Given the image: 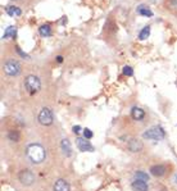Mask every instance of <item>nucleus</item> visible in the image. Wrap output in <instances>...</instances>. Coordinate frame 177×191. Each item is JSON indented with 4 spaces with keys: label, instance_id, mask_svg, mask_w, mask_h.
Masks as SVG:
<instances>
[{
    "label": "nucleus",
    "instance_id": "1",
    "mask_svg": "<svg viewBox=\"0 0 177 191\" xmlns=\"http://www.w3.org/2000/svg\"><path fill=\"white\" fill-rule=\"evenodd\" d=\"M26 154L33 164H40L42 160H45L46 151L44 146L40 145V144H30L26 149Z\"/></svg>",
    "mask_w": 177,
    "mask_h": 191
},
{
    "label": "nucleus",
    "instance_id": "2",
    "mask_svg": "<svg viewBox=\"0 0 177 191\" xmlns=\"http://www.w3.org/2000/svg\"><path fill=\"white\" fill-rule=\"evenodd\" d=\"M24 88L30 95H33V94H36V92H39L41 88L40 78H39L37 76H33V74L27 76V77L24 78Z\"/></svg>",
    "mask_w": 177,
    "mask_h": 191
},
{
    "label": "nucleus",
    "instance_id": "3",
    "mask_svg": "<svg viewBox=\"0 0 177 191\" xmlns=\"http://www.w3.org/2000/svg\"><path fill=\"white\" fill-rule=\"evenodd\" d=\"M164 136H166V132L161 126H154L142 133V137L148 140H162L164 139Z\"/></svg>",
    "mask_w": 177,
    "mask_h": 191
},
{
    "label": "nucleus",
    "instance_id": "4",
    "mask_svg": "<svg viewBox=\"0 0 177 191\" xmlns=\"http://www.w3.org/2000/svg\"><path fill=\"white\" fill-rule=\"evenodd\" d=\"M37 119H39V123L42 126H50L54 121L53 112L49 108H42L37 116Z\"/></svg>",
    "mask_w": 177,
    "mask_h": 191
},
{
    "label": "nucleus",
    "instance_id": "5",
    "mask_svg": "<svg viewBox=\"0 0 177 191\" xmlns=\"http://www.w3.org/2000/svg\"><path fill=\"white\" fill-rule=\"evenodd\" d=\"M4 72L8 74V76H17L21 72V64L14 59H10L8 60L5 64H4Z\"/></svg>",
    "mask_w": 177,
    "mask_h": 191
},
{
    "label": "nucleus",
    "instance_id": "6",
    "mask_svg": "<svg viewBox=\"0 0 177 191\" xmlns=\"http://www.w3.org/2000/svg\"><path fill=\"white\" fill-rule=\"evenodd\" d=\"M18 180L21 181V184L24 186H30L35 182V175L32 171L30 169H22L18 175Z\"/></svg>",
    "mask_w": 177,
    "mask_h": 191
},
{
    "label": "nucleus",
    "instance_id": "7",
    "mask_svg": "<svg viewBox=\"0 0 177 191\" xmlns=\"http://www.w3.org/2000/svg\"><path fill=\"white\" fill-rule=\"evenodd\" d=\"M127 147H128V150L132 151V153H140L142 150V147H144V145H142L141 140H137L135 137H132V139L128 140Z\"/></svg>",
    "mask_w": 177,
    "mask_h": 191
},
{
    "label": "nucleus",
    "instance_id": "8",
    "mask_svg": "<svg viewBox=\"0 0 177 191\" xmlns=\"http://www.w3.org/2000/svg\"><path fill=\"white\" fill-rule=\"evenodd\" d=\"M76 145H77V147L81 150V151H94V146L90 144V141L87 139H81V137H79L76 140Z\"/></svg>",
    "mask_w": 177,
    "mask_h": 191
},
{
    "label": "nucleus",
    "instance_id": "9",
    "mask_svg": "<svg viewBox=\"0 0 177 191\" xmlns=\"http://www.w3.org/2000/svg\"><path fill=\"white\" fill-rule=\"evenodd\" d=\"M53 190L54 191H71V186H70V184H68L66 180L59 178V180L55 181Z\"/></svg>",
    "mask_w": 177,
    "mask_h": 191
},
{
    "label": "nucleus",
    "instance_id": "10",
    "mask_svg": "<svg viewBox=\"0 0 177 191\" xmlns=\"http://www.w3.org/2000/svg\"><path fill=\"white\" fill-rule=\"evenodd\" d=\"M166 171L167 168L164 167L163 164H157V165H153L150 167V173L154 176V177H162L166 175Z\"/></svg>",
    "mask_w": 177,
    "mask_h": 191
},
{
    "label": "nucleus",
    "instance_id": "11",
    "mask_svg": "<svg viewBox=\"0 0 177 191\" xmlns=\"http://www.w3.org/2000/svg\"><path fill=\"white\" fill-rule=\"evenodd\" d=\"M131 117L135 121H142L144 119V117H145V112L139 107H133L131 109Z\"/></svg>",
    "mask_w": 177,
    "mask_h": 191
},
{
    "label": "nucleus",
    "instance_id": "12",
    "mask_svg": "<svg viewBox=\"0 0 177 191\" xmlns=\"http://www.w3.org/2000/svg\"><path fill=\"white\" fill-rule=\"evenodd\" d=\"M60 147H62V151H63L64 155H66V156H71V154H72V147H71L70 140L63 139L62 142H60Z\"/></svg>",
    "mask_w": 177,
    "mask_h": 191
},
{
    "label": "nucleus",
    "instance_id": "13",
    "mask_svg": "<svg viewBox=\"0 0 177 191\" xmlns=\"http://www.w3.org/2000/svg\"><path fill=\"white\" fill-rule=\"evenodd\" d=\"M132 187L136 191H148V184L145 181H140V180H133L132 182Z\"/></svg>",
    "mask_w": 177,
    "mask_h": 191
},
{
    "label": "nucleus",
    "instance_id": "14",
    "mask_svg": "<svg viewBox=\"0 0 177 191\" xmlns=\"http://www.w3.org/2000/svg\"><path fill=\"white\" fill-rule=\"evenodd\" d=\"M16 33H17V28L14 26H9V27H7L5 32H4L3 39H10V37H14Z\"/></svg>",
    "mask_w": 177,
    "mask_h": 191
},
{
    "label": "nucleus",
    "instance_id": "15",
    "mask_svg": "<svg viewBox=\"0 0 177 191\" xmlns=\"http://www.w3.org/2000/svg\"><path fill=\"white\" fill-rule=\"evenodd\" d=\"M7 13L9 14L10 17H17V15H21L22 14V10L17 7H8L7 8Z\"/></svg>",
    "mask_w": 177,
    "mask_h": 191
},
{
    "label": "nucleus",
    "instance_id": "16",
    "mask_svg": "<svg viewBox=\"0 0 177 191\" xmlns=\"http://www.w3.org/2000/svg\"><path fill=\"white\" fill-rule=\"evenodd\" d=\"M137 13L141 14V15H145V17H152L153 15V12L144 5H140L139 8H137Z\"/></svg>",
    "mask_w": 177,
    "mask_h": 191
},
{
    "label": "nucleus",
    "instance_id": "17",
    "mask_svg": "<svg viewBox=\"0 0 177 191\" xmlns=\"http://www.w3.org/2000/svg\"><path fill=\"white\" fill-rule=\"evenodd\" d=\"M135 180H140V181H149V176L148 173L142 172V171H137L135 172Z\"/></svg>",
    "mask_w": 177,
    "mask_h": 191
},
{
    "label": "nucleus",
    "instance_id": "18",
    "mask_svg": "<svg viewBox=\"0 0 177 191\" xmlns=\"http://www.w3.org/2000/svg\"><path fill=\"white\" fill-rule=\"evenodd\" d=\"M39 32H40V35H41V36H44V37H47V36H50V35H51L50 27L47 26V24H44V26H41L40 28H39Z\"/></svg>",
    "mask_w": 177,
    "mask_h": 191
},
{
    "label": "nucleus",
    "instance_id": "19",
    "mask_svg": "<svg viewBox=\"0 0 177 191\" xmlns=\"http://www.w3.org/2000/svg\"><path fill=\"white\" fill-rule=\"evenodd\" d=\"M8 139L10 140V141H14V142H18L19 141V132H17V131H9L8 132Z\"/></svg>",
    "mask_w": 177,
    "mask_h": 191
},
{
    "label": "nucleus",
    "instance_id": "20",
    "mask_svg": "<svg viewBox=\"0 0 177 191\" xmlns=\"http://www.w3.org/2000/svg\"><path fill=\"white\" fill-rule=\"evenodd\" d=\"M149 35H150V27L146 26V27H144V28L141 29V32H140V35H139V39L140 40H146L149 37Z\"/></svg>",
    "mask_w": 177,
    "mask_h": 191
},
{
    "label": "nucleus",
    "instance_id": "21",
    "mask_svg": "<svg viewBox=\"0 0 177 191\" xmlns=\"http://www.w3.org/2000/svg\"><path fill=\"white\" fill-rule=\"evenodd\" d=\"M123 74H124V76H132V74H133V69L131 68L130 66L123 67Z\"/></svg>",
    "mask_w": 177,
    "mask_h": 191
},
{
    "label": "nucleus",
    "instance_id": "22",
    "mask_svg": "<svg viewBox=\"0 0 177 191\" xmlns=\"http://www.w3.org/2000/svg\"><path fill=\"white\" fill-rule=\"evenodd\" d=\"M84 136H85V139H91L93 136H94V133H93V131L91 130H89V128H85L84 130Z\"/></svg>",
    "mask_w": 177,
    "mask_h": 191
},
{
    "label": "nucleus",
    "instance_id": "23",
    "mask_svg": "<svg viewBox=\"0 0 177 191\" xmlns=\"http://www.w3.org/2000/svg\"><path fill=\"white\" fill-rule=\"evenodd\" d=\"M72 130H73V132H75V133H80L81 132V127L80 126H75Z\"/></svg>",
    "mask_w": 177,
    "mask_h": 191
},
{
    "label": "nucleus",
    "instance_id": "24",
    "mask_svg": "<svg viewBox=\"0 0 177 191\" xmlns=\"http://www.w3.org/2000/svg\"><path fill=\"white\" fill-rule=\"evenodd\" d=\"M17 52H18V53H19L21 55H22V57H23V58H26V59H28V55H27V54H26V53H23V52H22V50H21L19 48H18V49H17Z\"/></svg>",
    "mask_w": 177,
    "mask_h": 191
},
{
    "label": "nucleus",
    "instance_id": "25",
    "mask_svg": "<svg viewBox=\"0 0 177 191\" xmlns=\"http://www.w3.org/2000/svg\"><path fill=\"white\" fill-rule=\"evenodd\" d=\"M57 60H58L59 63H62V62H63V57H60V55H59V57H58V59H57Z\"/></svg>",
    "mask_w": 177,
    "mask_h": 191
},
{
    "label": "nucleus",
    "instance_id": "26",
    "mask_svg": "<svg viewBox=\"0 0 177 191\" xmlns=\"http://www.w3.org/2000/svg\"><path fill=\"white\" fill-rule=\"evenodd\" d=\"M175 181H176V184H177V175H176V177H175Z\"/></svg>",
    "mask_w": 177,
    "mask_h": 191
}]
</instances>
